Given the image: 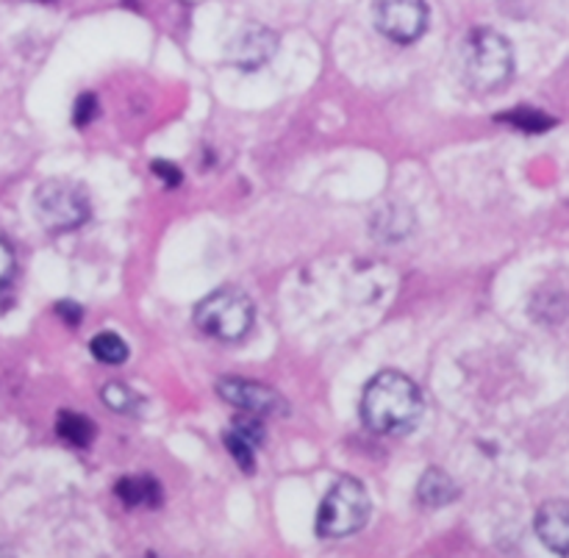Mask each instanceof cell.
I'll return each mask as SVG.
<instances>
[{
  "mask_svg": "<svg viewBox=\"0 0 569 558\" xmlns=\"http://www.w3.org/2000/svg\"><path fill=\"white\" fill-rule=\"evenodd\" d=\"M153 172L161 178V183L167 187H178L181 183V170L176 165H167V161H153Z\"/></svg>",
  "mask_w": 569,
  "mask_h": 558,
  "instance_id": "cell-20",
  "label": "cell"
},
{
  "mask_svg": "<svg viewBox=\"0 0 569 558\" xmlns=\"http://www.w3.org/2000/svg\"><path fill=\"white\" fill-rule=\"evenodd\" d=\"M256 320V306L242 289L222 287L203 298L194 309V326L222 342H237L248 337Z\"/></svg>",
  "mask_w": 569,
  "mask_h": 558,
  "instance_id": "cell-3",
  "label": "cell"
},
{
  "mask_svg": "<svg viewBox=\"0 0 569 558\" xmlns=\"http://www.w3.org/2000/svg\"><path fill=\"white\" fill-rule=\"evenodd\" d=\"M114 495L122 500V504L131 506V509H139V506L153 509V506L161 504V487L153 481V478H144V476L122 478V481H117Z\"/></svg>",
  "mask_w": 569,
  "mask_h": 558,
  "instance_id": "cell-11",
  "label": "cell"
},
{
  "mask_svg": "<svg viewBox=\"0 0 569 558\" xmlns=\"http://www.w3.org/2000/svg\"><path fill=\"white\" fill-rule=\"evenodd\" d=\"M14 272H17V259H14V250L6 239H0V295L11 287L14 281Z\"/></svg>",
  "mask_w": 569,
  "mask_h": 558,
  "instance_id": "cell-17",
  "label": "cell"
},
{
  "mask_svg": "<svg viewBox=\"0 0 569 558\" xmlns=\"http://www.w3.org/2000/svg\"><path fill=\"white\" fill-rule=\"evenodd\" d=\"M515 72V50L503 33L478 28L465 44V78L476 92H495Z\"/></svg>",
  "mask_w": 569,
  "mask_h": 558,
  "instance_id": "cell-2",
  "label": "cell"
},
{
  "mask_svg": "<svg viewBox=\"0 0 569 558\" xmlns=\"http://www.w3.org/2000/svg\"><path fill=\"white\" fill-rule=\"evenodd\" d=\"M33 211L50 233H67L89 220V200L78 183L53 178L33 192Z\"/></svg>",
  "mask_w": 569,
  "mask_h": 558,
  "instance_id": "cell-5",
  "label": "cell"
},
{
  "mask_svg": "<svg viewBox=\"0 0 569 558\" xmlns=\"http://www.w3.org/2000/svg\"><path fill=\"white\" fill-rule=\"evenodd\" d=\"M459 495V484L442 470H428L426 476H422L420 487H417V498H420V504L428 506V509H442V506L456 504Z\"/></svg>",
  "mask_w": 569,
  "mask_h": 558,
  "instance_id": "cell-10",
  "label": "cell"
},
{
  "mask_svg": "<svg viewBox=\"0 0 569 558\" xmlns=\"http://www.w3.org/2000/svg\"><path fill=\"white\" fill-rule=\"evenodd\" d=\"M537 534L556 556H567L569 550V504L550 500L537 511Z\"/></svg>",
  "mask_w": 569,
  "mask_h": 558,
  "instance_id": "cell-9",
  "label": "cell"
},
{
  "mask_svg": "<svg viewBox=\"0 0 569 558\" xmlns=\"http://www.w3.org/2000/svg\"><path fill=\"white\" fill-rule=\"evenodd\" d=\"M56 431H59V437L64 442L76 445V448H87V445H92L98 428H94V422L89 417L76 415V411H61L56 417Z\"/></svg>",
  "mask_w": 569,
  "mask_h": 558,
  "instance_id": "cell-12",
  "label": "cell"
},
{
  "mask_svg": "<svg viewBox=\"0 0 569 558\" xmlns=\"http://www.w3.org/2000/svg\"><path fill=\"white\" fill-rule=\"evenodd\" d=\"M376 28L392 42H417L428 28L426 0H376Z\"/></svg>",
  "mask_w": 569,
  "mask_h": 558,
  "instance_id": "cell-6",
  "label": "cell"
},
{
  "mask_svg": "<svg viewBox=\"0 0 569 558\" xmlns=\"http://www.w3.org/2000/svg\"><path fill=\"white\" fill-rule=\"evenodd\" d=\"M226 448H228V454H231L233 459H237V465L242 467L244 472H248V476L256 470L253 445H250L248 439L239 437L237 431H228V434H226Z\"/></svg>",
  "mask_w": 569,
  "mask_h": 558,
  "instance_id": "cell-16",
  "label": "cell"
},
{
  "mask_svg": "<svg viewBox=\"0 0 569 558\" xmlns=\"http://www.w3.org/2000/svg\"><path fill=\"white\" fill-rule=\"evenodd\" d=\"M278 37L264 26H248L228 44V61L239 70H259L276 56Z\"/></svg>",
  "mask_w": 569,
  "mask_h": 558,
  "instance_id": "cell-8",
  "label": "cell"
},
{
  "mask_svg": "<svg viewBox=\"0 0 569 558\" xmlns=\"http://www.w3.org/2000/svg\"><path fill=\"white\" fill-rule=\"evenodd\" d=\"M217 392L226 403L237 406V409L250 411L256 417H276V415H287L289 406L276 389L264 387V383H253V381H242L237 376H226L217 381Z\"/></svg>",
  "mask_w": 569,
  "mask_h": 558,
  "instance_id": "cell-7",
  "label": "cell"
},
{
  "mask_svg": "<svg viewBox=\"0 0 569 558\" xmlns=\"http://www.w3.org/2000/svg\"><path fill=\"white\" fill-rule=\"evenodd\" d=\"M422 392L409 376L398 370H383L367 383L365 398H361V420L367 428L383 437H403L415 431L420 422Z\"/></svg>",
  "mask_w": 569,
  "mask_h": 558,
  "instance_id": "cell-1",
  "label": "cell"
},
{
  "mask_svg": "<svg viewBox=\"0 0 569 558\" xmlns=\"http://www.w3.org/2000/svg\"><path fill=\"white\" fill-rule=\"evenodd\" d=\"M233 431L239 434L242 439H248L250 445H261V439H264V428H261L259 420H250V417H242V420L233 422Z\"/></svg>",
  "mask_w": 569,
  "mask_h": 558,
  "instance_id": "cell-19",
  "label": "cell"
},
{
  "mask_svg": "<svg viewBox=\"0 0 569 558\" xmlns=\"http://www.w3.org/2000/svg\"><path fill=\"white\" fill-rule=\"evenodd\" d=\"M372 500L365 484L356 478H342L331 492L326 495L317 515V534L326 539H345L359 534L370 522Z\"/></svg>",
  "mask_w": 569,
  "mask_h": 558,
  "instance_id": "cell-4",
  "label": "cell"
},
{
  "mask_svg": "<svg viewBox=\"0 0 569 558\" xmlns=\"http://www.w3.org/2000/svg\"><path fill=\"white\" fill-rule=\"evenodd\" d=\"M89 348H92L94 359L103 361V365H122V361L128 359V353H131V350H128V345H126V339H122L120 333H114V331L98 333V337L92 339V345H89Z\"/></svg>",
  "mask_w": 569,
  "mask_h": 558,
  "instance_id": "cell-14",
  "label": "cell"
},
{
  "mask_svg": "<svg viewBox=\"0 0 569 558\" xmlns=\"http://www.w3.org/2000/svg\"><path fill=\"white\" fill-rule=\"evenodd\" d=\"M56 315L64 317L67 326H78L83 317V309L78 303H70V300H61V303H56Z\"/></svg>",
  "mask_w": 569,
  "mask_h": 558,
  "instance_id": "cell-21",
  "label": "cell"
},
{
  "mask_svg": "<svg viewBox=\"0 0 569 558\" xmlns=\"http://www.w3.org/2000/svg\"><path fill=\"white\" fill-rule=\"evenodd\" d=\"M98 98H94V94H81V98L76 100V114H72V120H76V126H89V122L94 120V117H98Z\"/></svg>",
  "mask_w": 569,
  "mask_h": 558,
  "instance_id": "cell-18",
  "label": "cell"
},
{
  "mask_svg": "<svg viewBox=\"0 0 569 558\" xmlns=\"http://www.w3.org/2000/svg\"><path fill=\"white\" fill-rule=\"evenodd\" d=\"M500 122H509L515 126L517 131H526V133H545L548 128L556 126V117H548L545 111L533 109V106H517L515 111L509 114H498Z\"/></svg>",
  "mask_w": 569,
  "mask_h": 558,
  "instance_id": "cell-13",
  "label": "cell"
},
{
  "mask_svg": "<svg viewBox=\"0 0 569 558\" xmlns=\"http://www.w3.org/2000/svg\"><path fill=\"white\" fill-rule=\"evenodd\" d=\"M103 403L109 409L120 411V415H139V406H142V398L137 392H131L128 387L122 383H106L103 387Z\"/></svg>",
  "mask_w": 569,
  "mask_h": 558,
  "instance_id": "cell-15",
  "label": "cell"
}]
</instances>
